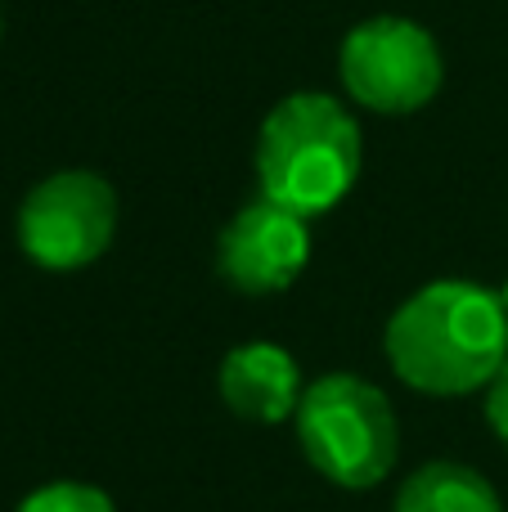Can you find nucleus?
Wrapping results in <instances>:
<instances>
[{"label":"nucleus","mask_w":508,"mask_h":512,"mask_svg":"<svg viewBox=\"0 0 508 512\" xmlns=\"http://www.w3.org/2000/svg\"><path fill=\"white\" fill-rule=\"evenodd\" d=\"M392 373L423 396L486 391L508 360L504 297L468 279H437L387 319Z\"/></svg>","instance_id":"1"},{"label":"nucleus","mask_w":508,"mask_h":512,"mask_svg":"<svg viewBox=\"0 0 508 512\" xmlns=\"http://www.w3.org/2000/svg\"><path fill=\"white\" fill-rule=\"evenodd\" d=\"M365 162L360 122L320 90L279 99L257 135L261 198L297 216H324L351 194Z\"/></svg>","instance_id":"2"},{"label":"nucleus","mask_w":508,"mask_h":512,"mask_svg":"<svg viewBox=\"0 0 508 512\" xmlns=\"http://www.w3.org/2000/svg\"><path fill=\"white\" fill-rule=\"evenodd\" d=\"M293 423L311 468L342 490L378 486L401 459V423L392 400L356 373H324L311 382Z\"/></svg>","instance_id":"3"},{"label":"nucleus","mask_w":508,"mask_h":512,"mask_svg":"<svg viewBox=\"0 0 508 512\" xmlns=\"http://www.w3.org/2000/svg\"><path fill=\"white\" fill-rule=\"evenodd\" d=\"M338 72L360 108L383 117H410L423 104H432L446 77V63L428 27H419L414 18L383 14L347 32Z\"/></svg>","instance_id":"4"},{"label":"nucleus","mask_w":508,"mask_h":512,"mask_svg":"<svg viewBox=\"0 0 508 512\" xmlns=\"http://www.w3.org/2000/svg\"><path fill=\"white\" fill-rule=\"evenodd\" d=\"M117 234V194L95 171H54L18 207V248L41 270H86Z\"/></svg>","instance_id":"5"},{"label":"nucleus","mask_w":508,"mask_h":512,"mask_svg":"<svg viewBox=\"0 0 508 512\" xmlns=\"http://www.w3.org/2000/svg\"><path fill=\"white\" fill-rule=\"evenodd\" d=\"M311 261V230L306 216L288 212V207L270 203H248L230 225L221 230L216 243V265H221L225 283L248 297H270L297 283V274Z\"/></svg>","instance_id":"6"},{"label":"nucleus","mask_w":508,"mask_h":512,"mask_svg":"<svg viewBox=\"0 0 508 512\" xmlns=\"http://www.w3.org/2000/svg\"><path fill=\"white\" fill-rule=\"evenodd\" d=\"M221 400L248 423H284L302 405V369L275 342H243L216 373Z\"/></svg>","instance_id":"7"},{"label":"nucleus","mask_w":508,"mask_h":512,"mask_svg":"<svg viewBox=\"0 0 508 512\" xmlns=\"http://www.w3.org/2000/svg\"><path fill=\"white\" fill-rule=\"evenodd\" d=\"M392 512H504V504L468 463H423L401 481Z\"/></svg>","instance_id":"8"},{"label":"nucleus","mask_w":508,"mask_h":512,"mask_svg":"<svg viewBox=\"0 0 508 512\" xmlns=\"http://www.w3.org/2000/svg\"><path fill=\"white\" fill-rule=\"evenodd\" d=\"M18 512H117L113 499L95 486H81V481H54L41 486L18 504Z\"/></svg>","instance_id":"9"},{"label":"nucleus","mask_w":508,"mask_h":512,"mask_svg":"<svg viewBox=\"0 0 508 512\" xmlns=\"http://www.w3.org/2000/svg\"><path fill=\"white\" fill-rule=\"evenodd\" d=\"M486 423H491V432L500 436V445L508 450V360L491 378V387H486Z\"/></svg>","instance_id":"10"},{"label":"nucleus","mask_w":508,"mask_h":512,"mask_svg":"<svg viewBox=\"0 0 508 512\" xmlns=\"http://www.w3.org/2000/svg\"><path fill=\"white\" fill-rule=\"evenodd\" d=\"M500 297H504V315H508V288H504V292H500Z\"/></svg>","instance_id":"11"}]
</instances>
